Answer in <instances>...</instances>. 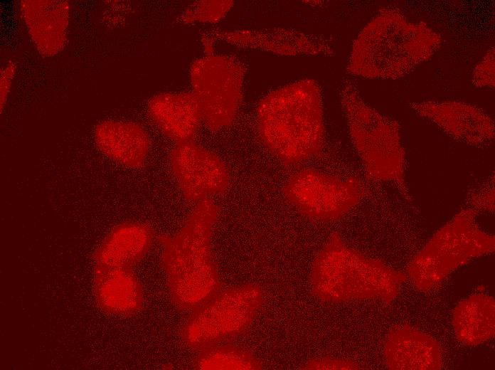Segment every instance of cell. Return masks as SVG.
Masks as SVG:
<instances>
[{
	"instance_id": "6da1fadb",
	"label": "cell",
	"mask_w": 495,
	"mask_h": 370,
	"mask_svg": "<svg viewBox=\"0 0 495 370\" xmlns=\"http://www.w3.org/2000/svg\"><path fill=\"white\" fill-rule=\"evenodd\" d=\"M321 94L317 82L304 79L276 89L260 101L259 134L284 164L300 163L321 150L325 134Z\"/></svg>"
},
{
	"instance_id": "7a4b0ae2",
	"label": "cell",
	"mask_w": 495,
	"mask_h": 370,
	"mask_svg": "<svg viewBox=\"0 0 495 370\" xmlns=\"http://www.w3.org/2000/svg\"><path fill=\"white\" fill-rule=\"evenodd\" d=\"M441 41L425 23L410 21L396 8H384L354 41L347 70L368 78H400L430 58Z\"/></svg>"
},
{
	"instance_id": "3957f363",
	"label": "cell",
	"mask_w": 495,
	"mask_h": 370,
	"mask_svg": "<svg viewBox=\"0 0 495 370\" xmlns=\"http://www.w3.org/2000/svg\"><path fill=\"white\" fill-rule=\"evenodd\" d=\"M218 216L213 201L203 199L178 233L159 237L170 295L179 310L194 311L220 292L221 282L211 246Z\"/></svg>"
},
{
	"instance_id": "277c9868",
	"label": "cell",
	"mask_w": 495,
	"mask_h": 370,
	"mask_svg": "<svg viewBox=\"0 0 495 370\" xmlns=\"http://www.w3.org/2000/svg\"><path fill=\"white\" fill-rule=\"evenodd\" d=\"M406 276L346 245L334 232L316 256L311 275L312 290L329 302L378 299L390 303Z\"/></svg>"
},
{
	"instance_id": "5b68a950",
	"label": "cell",
	"mask_w": 495,
	"mask_h": 370,
	"mask_svg": "<svg viewBox=\"0 0 495 370\" xmlns=\"http://www.w3.org/2000/svg\"><path fill=\"white\" fill-rule=\"evenodd\" d=\"M339 95L350 136L368 175L393 183L411 201L405 179V152L400 124L366 103L350 80L342 83Z\"/></svg>"
},
{
	"instance_id": "8992f818",
	"label": "cell",
	"mask_w": 495,
	"mask_h": 370,
	"mask_svg": "<svg viewBox=\"0 0 495 370\" xmlns=\"http://www.w3.org/2000/svg\"><path fill=\"white\" fill-rule=\"evenodd\" d=\"M472 209L457 213L412 259L408 273L415 285L427 290L470 260L494 250V237L479 227Z\"/></svg>"
},
{
	"instance_id": "52a82bcc",
	"label": "cell",
	"mask_w": 495,
	"mask_h": 370,
	"mask_svg": "<svg viewBox=\"0 0 495 370\" xmlns=\"http://www.w3.org/2000/svg\"><path fill=\"white\" fill-rule=\"evenodd\" d=\"M260 287L247 284L220 291L193 311L181 330L183 342L202 350L245 334L263 303Z\"/></svg>"
},
{
	"instance_id": "ba28073f",
	"label": "cell",
	"mask_w": 495,
	"mask_h": 370,
	"mask_svg": "<svg viewBox=\"0 0 495 370\" xmlns=\"http://www.w3.org/2000/svg\"><path fill=\"white\" fill-rule=\"evenodd\" d=\"M245 73L243 63L231 56L206 54L191 64L193 93L201 106L203 120L211 130L228 127L235 119Z\"/></svg>"
},
{
	"instance_id": "9c48e42d",
	"label": "cell",
	"mask_w": 495,
	"mask_h": 370,
	"mask_svg": "<svg viewBox=\"0 0 495 370\" xmlns=\"http://www.w3.org/2000/svg\"><path fill=\"white\" fill-rule=\"evenodd\" d=\"M283 195L307 218L331 221L354 208L361 201L363 190L354 178L342 179L313 169H303L287 181Z\"/></svg>"
},
{
	"instance_id": "30bf717a",
	"label": "cell",
	"mask_w": 495,
	"mask_h": 370,
	"mask_svg": "<svg viewBox=\"0 0 495 370\" xmlns=\"http://www.w3.org/2000/svg\"><path fill=\"white\" fill-rule=\"evenodd\" d=\"M170 162L183 195L189 201L221 194L229 186L228 172L222 160L191 141L177 143Z\"/></svg>"
},
{
	"instance_id": "8fae6325",
	"label": "cell",
	"mask_w": 495,
	"mask_h": 370,
	"mask_svg": "<svg viewBox=\"0 0 495 370\" xmlns=\"http://www.w3.org/2000/svg\"><path fill=\"white\" fill-rule=\"evenodd\" d=\"M220 40L239 48L261 50L279 55H324L334 53L329 40L318 35L284 28L259 30L211 31L202 42L213 48Z\"/></svg>"
},
{
	"instance_id": "7c38bea8",
	"label": "cell",
	"mask_w": 495,
	"mask_h": 370,
	"mask_svg": "<svg viewBox=\"0 0 495 370\" xmlns=\"http://www.w3.org/2000/svg\"><path fill=\"white\" fill-rule=\"evenodd\" d=\"M410 106L447 135L467 145L484 147L494 140L492 119L476 105L457 100H426Z\"/></svg>"
},
{
	"instance_id": "4fadbf2b",
	"label": "cell",
	"mask_w": 495,
	"mask_h": 370,
	"mask_svg": "<svg viewBox=\"0 0 495 370\" xmlns=\"http://www.w3.org/2000/svg\"><path fill=\"white\" fill-rule=\"evenodd\" d=\"M20 10L29 36L39 54L52 57L68 41L70 4L65 0H22Z\"/></svg>"
},
{
	"instance_id": "5bb4252c",
	"label": "cell",
	"mask_w": 495,
	"mask_h": 370,
	"mask_svg": "<svg viewBox=\"0 0 495 370\" xmlns=\"http://www.w3.org/2000/svg\"><path fill=\"white\" fill-rule=\"evenodd\" d=\"M94 275L95 297L103 312L130 316L141 310L143 290L132 268L95 263Z\"/></svg>"
},
{
	"instance_id": "9a60e30c",
	"label": "cell",
	"mask_w": 495,
	"mask_h": 370,
	"mask_svg": "<svg viewBox=\"0 0 495 370\" xmlns=\"http://www.w3.org/2000/svg\"><path fill=\"white\" fill-rule=\"evenodd\" d=\"M389 369L435 370L442 367L441 351L436 341L408 325L394 327L383 349Z\"/></svg>"
},
{
	"instance_id": "2e32d148",
	"label": "cell",
	"mask_w": 495,
	"mask_h": 370,
	"mask_svg": "<svg viewBox=\"0 0 495 370\" xmlns=\"http://www.w3.org/2000/svg\"><path fill=\"white\" fill-rule=\"evenodd\" d=\"M147 110L159 130L177 143L190 141L203 120L193 92L159 94L150 99Z\"/></svg>"
},
{
	"instance_id": "e0dca14e",
	"label": "cell",
	"mask_w": 495,
	"mask_h": 370,
	"mask_svg": "<svg viewBox=\"0 0 495 370\" xmlns=\"http://www.w3.org/2000/svg\"><path fill=\"white\" fill-rule=\"evenodd\" d=\"M94 140L104 155L131 169L144 165L149 149L147 133L131 122L102 121L95 128Z\"/></svg>"
},
{
	"instance_id": "ac0fdd59",
	"label": "cell",
	"mask_w": 495,
	"mask_h": 370,
	"mask_svg": "<svg viewBox=\"0 0 495 370\" xmlns=\"http://www.w3.org/2000/svg\"><path fill=\"white\" fill-rule=\"evenodd\" d=\"M155 233L152 227L139 222H126L115 226L94 253L95 263L132 268L149 250Z\"/></svg>"
},
{
	"instance_id": "d6986e66",
	"label": "cell",
	"mask_w": 495,
	"mask_h": 370,
	"mask_svg": "<svg viewBox=\"0 0 495 370\" xmlns=\"http://www.w3.org/2000/svg\"><path fill=\"white\" fill-rule=\"evenodd\" d=\"M453 326L458 339L467 345L482 344L494 335V300L472 295L454 309Z\"/></svg>"
},
{
	"instance_id": "ffe728a7",
	"label": "cell",
	"mask_w": 495,
	"mask_h": 370,
	"mask_svg": "<svg viewBox=\"0 0 495 370\" xmlns=\"http://www.w3.org/2000/svg\"><path fill=\"white\" fill-rule=\"evenodd\" d=\"M194 364L199 370H259L262 364L249 352L231 345L211 346L201 350Z\"/></svg>"
},
{
	"instance_id": "44dd1931",
	"label": "cell",
	"mask_w": 495,
	"mask_h": 370,
	"mask_svg": "<svg viewBox=\"0 0 495 370\" xmlns=\"http://www.w3.org/2000/svg\"><path fill=\"white\" fill-rule=\"evenodd\" d=\"M233 5V1H195L182 12L178 21L183 24L196 22L216 23L226 15Z\"/></svg>"
},
{
	"instance_id": "7402d4cb",
	"label": "cell",
	"mask_w": 495,
	"mask_h": 370,
	"mask_svg": "<svg viewBox=\"0 0 495 370\" xmlns=\"http://www.w3.org/2000/svg\"><path fill=\"white\" fill-rule=\"evenodd\" d=\"M473 83L477 87H494V48H491L474 68Z\"/></svg>"
},
{
	"instance_id": "603a6c76",
	"label": "cell",
	"mask_w": 495,
	"mask_h": 370,
	"mask_svg": "<svg viewBox=\"0 0 495 370\" xmlns=\"http://www.w3.org/2000/svg\"><path fill=\"white\" fill-rule=\"evenodd\" d=\"M303 369H358L359 366L351 361L331 358L309 360Z\"/></svg>"
},
{
	"instance_id": "cb8c5ba5",
	"label": "cell",
	"mask_w": 495,
	"mask_h": 370,
	"mask_svg": "<svg viewBox=\"0 0 495 370\" xmlns=\"http://www.w3.org/2000/svg\"><path fill=\"white\" fill-rule=\"evenodd\" d=\"M16 71V64L10 60L1 70L0 75V107L1 113L7 101L8 95L10 92L12 80Z\"/></svg>"
},
{
	"instance_id": "d4e9b609",
	"label": "cell",
	"mask_w": 495,
	"mask_h": 370,
	"mask_svg": "<svg viewBox=\"0 0 495 370\" xmlns=\"http://www.w3.org/2000/svg\"><path fill=\"white\" fill-rule=\"evenodd\" d=\"M494 191L492 184L484 186L473 194L470 199V201L474 208L491 212L494 210Z\"/></svg>"
}]
</instances>
